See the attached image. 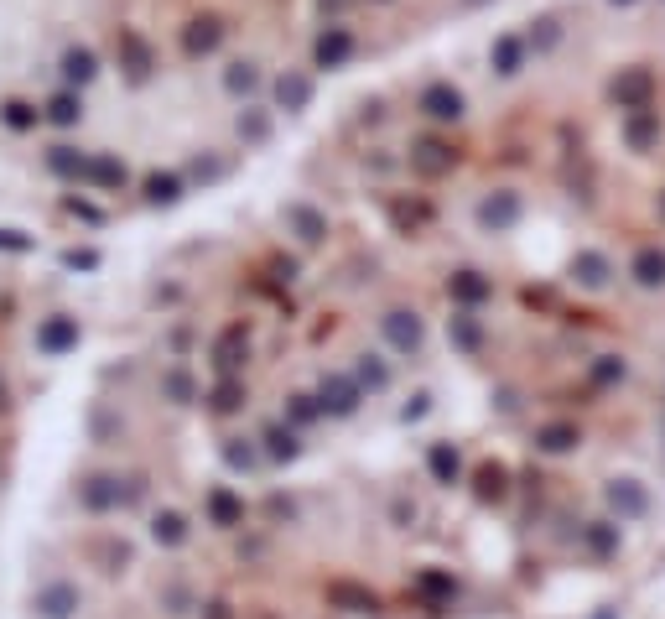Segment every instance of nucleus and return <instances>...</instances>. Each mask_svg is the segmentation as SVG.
<instances>
[{"label":"nucleus","instance_id":"obj_30","mask_svg":"<svg viewBox=\"0 0 665 619\" xmlns=\"http://www.w3.org/2000/svg\"><path fill=\"white\" fill-rule=\"evenodd\" d=\"M16 406V391H11V375L0 370V417H6V411Z\"/></svg>","mask_w":665,"mask_h":619},{"label":"nucleus","instance_id":"obj_9","mask_svg":"<svg viewBox=\"0 0 665 619\" xmlns=\"http://www.w3.org/2000/svg\"><path fill=\"white\" fill-rule=\"evenodd\" d=\"M203 401H208V411H214V417H234V411L245 406V380H239V375H219V385H214Z\"/></svg>","mask_w":665,"mask_h":619},{"label":"nucleus","instance_id":"obj_18","mask_svg":"<svg viewBox=\"0 0 665 619\" xmlns=\"http://www.w3.org/2000/svg\"><path fill=\"white\" fill-rule=\"evenodd\" d=\"M224 463L234 474H250L260 463V453H255V443H245V437H229V443H224Z\"/></svg>","mask_w":665,"mask_h":619},{"label":"nucleus","instance_id":"obj_15","mask_svg":"<svg viewBox=\"0 0 665 619\" xmlns=\"http://www.w3.org/2000/svg\"><path fill=\"white\" fill-rule=\"evenodd\" d=\"M608 505H614L619 515H640L645 510V489L634 479H614V489H608Z\"/></svg>","mask_w":665,"mask_h":619},{"label":"nucleus","instance_id":"obj_4","mask_svg":"<svg viewBox=\"0 0 665 619\" xmlns=\"http://www.w3.org/2000/svg\"><path fill=\"white\" fill-rule=\"evenodd\" d=\"M359 401H364V391H359L354 375L333 370V375H323V385H317V406H323V417H354Z\"/></svg>","mask_w":665,"mask_h":619},{"label":"nucleus","instance_id":"obj_24","mask_svg":"<svg viewBox=\"0 0 665 619\" xmlns=\"http://www.w3.org/2000/svg\"><path fill=\"white\" fill-rule=\"evenodd\" d=\"M588 547H593V552H614V547H619V531L608 526V521L588 526Z\"/></svg>","mask_w":665,"mask_h":619},{"label":"nucleus","instance_id":"obj_17","mask_svg":"<svg viewBox=\"0 0 665 619\" xmlns=\"http://www.w3.org/2000/svg\"><path fill=\"white\" fill-rule=\"evenodd\" d=\"M452 297L473 307V302H484V297H489V281L478 276V271H458V276H452Z\"/></svg>","mask_w":665,"mask_h":619},{"label":"nucleus","instance_id":"obj_16","mask_svg":"<svg viewBox=\"0 0 665 619\" xmlns=\"http://www.w3.org/2000/svg\"><path fill=\"white\" fill-rule=\"evenodd\" d=\"M416 588H421V599H432V604H452V599H458V583H452L447 573H421Z\"/></svg>","mask_w":665,"mask_h":619},{"label":"nucleus","instance_id":"obj_13","mask_svg":"<svg viewBox=\"0 0 665 619\" xmlns=\"http://www.w3.org/2000/svg\"><path fill=\"white\" fill-rule=\"evenodd\" d=\"M162 396H167L172 406H193V401H198V380L182 370V365H172V370L162 375Z\"/></svg>","mask_w":665,"mask_h":619},{"label":"nucleus","instance_id":"obj_10","mask_svg":"<svg viewBox=\"0 0 665 619\" xmlns=\"http://www.w3.org/2000/svg\"><path fill=\"white\" fill-rule=\"evenodd\" d=\"M208 521L224 526V531L239 526V521H245V500H239L234 489H224V484H219V489H208Z\"/></svg>","mask_w":665,"mask_h":619},{"label":"nucleus","instance_id":"obj_26","mask_svg":"<svg viewBox=\"0 0 665 619\" xmlns=\"http://www.w3.org/2000/svg\"><path fill=\"white\" fill-rule=\"evenodd\" d=\"M593 380H598V385L624 380V359H598V365H593Z\"/></svg>","mask_w":665,"mask_h":619},{"label":"nucleus","instance_id":"obj_12","mask_svg":"<svg viewBox=\"0 0 665 619\" xmlns=\"http://www.w3.org/2000/svg\"><path fill=\"white\" fill-rule=\"evenodd\" d=\"M328 604L349 609V614H375V609H380V599H375L369 588H359V583H333V588H328Z\"/></svg>","mask_w":665,"mask_h":619},{"label":"nucleus","instance_id":"obj_27","mask_svg":"<svg viewBox=\"0 0 665 619\" xmlns=\"http://www.w3.org/2000/svg\"><path fill=\"white\" fill-rule=\"evenodd\" d=\"M427 105H432V115H442V120H447V115H458V94H447V89H437V94L427 99Z\"/></svg>","mask_w":665,"mask_h":619},{"label":"nucleus","instance_id":"obj_8","mask_svg":"<svg viewBox=\"0 0 665 619\" xmlns=\"http://www.w3.org/2000/svg\"><path fill=\"white\" fill-rule=\"evenodd\" d=\"M260 443H265V458H271V463L302 458V437H297V427H286V422H271L260 432Z\"/></svg>","mask_w":665,"mask_h":619},{"label":"nucleus","instance_id":"obj_3","mask_svg":"<svg viewBox=\"0 0 665 619\" xmlns=\"http://www.w3.org/2000/svg\"><path fill=\"white\" fill-rule=\"evenodd\" d=\"M78 339H84V328H78V318H73V313H52V318H42V323H37V354H47V359L73 354V349H78Z\"/></svg>","mask_w":665,"mask_h":619},{"label":"nucleus","instance_id":"obj_1","mask_svg":"<svg viewBox=\"0 0 665 619\" xmlns=\"http://www.w3.org/2000/svg\"><path fill=\"white\" fill-rule=\"evenodd\" d=\"M141 495H146V479H120L110 469H94V474H84L73 484V500L84 515H115L125 505H136Z\"/></svg>","mask_w":665,"mask_h":619},{"label":"nucleus","instance_id":"obj_5","mask_svg":"<svg viewBox=\"0 0 665 619\" xmlns=\"http://www.w3.org/2000/svg\"><path fill=\"white\" fill-rule=\"evenodd\" d=\"M380 328H385V339H390V349H395V354H416V349H421V339H427L421 318H416V313H406V307L385 313V318H380Z\"/></svg>","mask_w":665,"mask_h":619},{"label":"nucleus","instance_id":"obj_29","mask_svg":"<svg viewBox=\"0 0 665 619\" xmlns=\"http://www.w3.org/2000/svg\"><path fill=\"white\" fill-rule=\"evenodd\" d=\"M297 224H302V240H323V219L317 214H297Z\"/></svg>","mask_w":665,"mask_h":619},{"label":"nucleus","instance_id":"obj_20","mask_svg":"<svg viewBox=\"0 0 665 619\" xmlns=\"http://www.w3.org/2000/svg\"><path fill=\"white\" fill-rule=\"evenodd\" d=\"M504 484H510V474H504L499 463H484V469H478V500H504Z\"/></svg>","mask_w":665,"mask_h":619},{"label":"nucleus","instance_id":"obj_14","mask_svg":"<svg viewBox=\"0 0 665 619\" xmlns=\"http://www.w3.org/2000/svg\"><path fill=\"white\" fill-rule=\"evenodd\" d=\"M354 380H359V391H390V365L380 354H359Z\"/></svg>","mask_w":665,"mask_h":619},{"label":"nucleus","instance_id":"obj_21","mask_svg":"<svg viewBox=\"0 0 665 619\" xmlns=\"http://www.w3.org/2000/svg\"><path fill=\"white\" fill-rule=\"evenodd\" d=\"M317 417H323L317 396H291V406H286V427H307V422H317Z\"/></svg>","mask_w":665,"mask_h":619},{"label":"nucleus","instance_id":"obj_11","mask_svg":"<svg viewBox=\"0 0 665 619\" xmlns=\"http://www.w3.org/2000/svg\"><path fill=\"white\" fill-rule=\"evenodd\" d=\"M427 474H432L437 484H458V474H463V453L452 448V443H432V448H427Z\"/></svg>","mask_w":665,"mask_h":619},{"label":"nucleus","instance_id":"obj_19","mask_svg":"<svg viewBox=\"0 0 665 619\" xmlns=\"http://www.w3.org/2000/svg\"><path fill=\"white\" fill-rule=\"evenodd\" d=\"M536 443H541L546 453H567V448H577V427H572V422H551V427H541Z\"/></svg>","mask_w":665,"mask_h":619},{"label":"nucleus","instance_id":"obj_6","mask_svg":"<svg viewBox=\"0 0 665 619\" xmlns=\"http://www.w3.org/2000/svg\"><path fill=\"white\" fill-rule=\"evenodd\" d=\"M245 354H250V328L234 323V328H224L219 339H214V370H219V375H239Z\"/></svg>","mask_w":665,"mask_h":619},{"label":"nucleus","instance_id":"obj_23","mask_svg":"<svg viewBox=\"0 0 665 619\" xmlns=\"http://www.w3.org/2000/svg\"><path fill=\"white\" fill-rule=\"evenodd\" d=\"M577 276L588 281V287H603V281H608V261H603V255H577Z\"/></svg>","mask_w":665,"mask_h":619},{"label":"nucleus","instance_id":"obj_22","mask_svg":"<svg viewBox=\"0 0 665 619\" xmlns=\"http://www.w3.org/2000/svg\"><path fill=\"white\" fill-rule=\"evenodd\" d=\"M634 276H640L645 287H660V281H665V255L660 250H645L640 261H634Z\"/></svg>","mask_w":665,"mask_h":619},{"label":"nucleus","instance_id":"obj_25","mask_svg":"<svg viewBox=\"0 0 665 619\" xmlns=\"http://www.w3.org/2000/svg\"><path fill=\"white\" fill-rule=\"evenodd\" d=\"M452 339H458L463 349H478V323L473 318H452Z\"/></svg>","mask_w":665,"mask_h":619},{"label":"nucleus","instance_id":"obj_31","mask_svg":"<svg viewBox=\"0 0 665 619\" xmlns=\"http://www.w3.org/2000/svg\"><path fill=\"white\" fill-rule=\"evenodd\" d=\"M0 250H26V240H11V229H0Z\"/></svg>","mask_w":665,"mask_h":619},{"label":"nucleus","instance_id":"obj_7","mask_svg":"<svg viewBox=\"0 0 665 619\" xmlns=\"http://www.w3.org/2000/svg\"><path fill=\"white\" fill-rule=\"evenodd\" d=\"M188 536H193V521L182 510H156L151 515V541H156V547L177 552V547H188Z\"/></svg>","mask_w":665,"mask_h":619},{"label":"nucleus","instance_id":"obj_2","mask_svg":"<svg viewBox=\"0 0 665 619\" xmlns=\"http://www.w3.org/2000/svg\"><path fill=\"white\" fill-rule=\"evenodd\" d=\"M84 609V588L73 578H47L37 593H32V614L37 619H78Z\"/></svg>","mask_w":665,"mask_h":619},{"label":"nucleus","instance_id":"obj_28","mask_svg":"<svg viewBox=\"0 0 665 619\" xmlns=\"http://www.w3.org/2000/svg\"><path fill=\"white\" fill-rule=\"evenodd\" d=\"M427 391H421V396H411V406H401V422H421V417H427Z\"/></svg>","mask_w":665,"mask_h":619}]
</instances>
